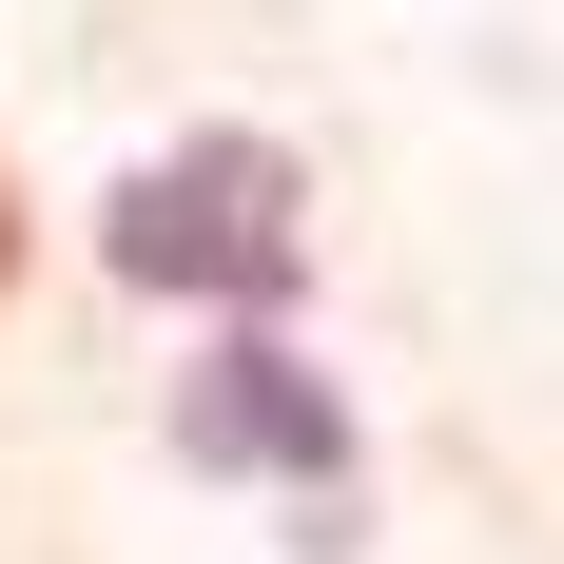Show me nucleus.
<instances>
[{"label": "nucleus", "mask_w": 564, "mask_h": 564, "mask_svg": "<svg viewBox=\"0 0 564 564\" xmlns=\"http://www.w3.org/2000/svg\"><path fill=\"white\" fill-rule=\"evenodd\" d=\"M117 273H156V292H292V175L253 156V137L156 156L117 195Z\"/></svg>", "instance_id": "1"}, {"label": "nucleus", "mask_w": 564, "mask_h": 564, "mask_svg": "<svg viewBox=\"0 0 564 564\" xmlns=\"http://www.w3.org/2000/svg\"><path fill=\"white\" fill-rule=\"evenodd\" d=\"M195 448H215V467H312V487H332L350 429L292 390V350H215V370H195Z\"/></svg>", "instance_id": "2"}, {"label": "nucleus", "mask_w": 564, "mask_h": 564, "mask_svg": "<svg viewBox=\"0 0 564 564\" xmlns=\"http://www.w3.org/2000/svg\"><path fill=\"white\" fill-rule=\"evenodd\" d=\"M0 292H20V195H0Z\"/></svg>", "instance_id": "3"}]
</instances>
